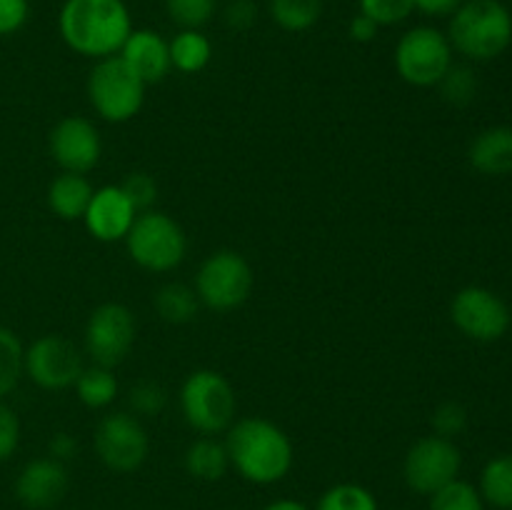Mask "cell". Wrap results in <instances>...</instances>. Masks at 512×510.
<instances>
[{"instance_id":"cell-1","label":"cell","mask_w":512,"mask_h":510,"mask_svg":"<svg viewBox=\"0 0 512 510\" xmlns=\"http://www.w3.org/2000/svg\"><path fill=\"white\" fill-rule=\"evenodd\" d=\"M225 433L230 468L248 483L275 485L293 468V440L273 420L240 418Z\"/></svg>"},{"instance_id":"cell-2","label":"cell","mask_w":512,"mask_h":510,"mask_svg":"<svg viewBox=\"0 0 512 510\" xmlns=\"http://www.w3.org/2000/svg\"><path fill=\"white\" fill-rule=\"evenodd\" d=\"M58 30L73 53L103 60L120 53L133 33V18L125 0H63Z\"/></svg>"},{"instance_id":"cell-3","label":"cell","mask_w":512,"mask_h":510,"mask_svg":"<svg viewBox=\"0 0 512 510\" xmlns=\"http://www.w3.org/2000/svg\"><path fill=\"white\" fill-rule=\"evenodd\" d=\"M455 53L473 63L500 58L512 43V13L500 0H465L448 25Z\"/></svg>"},{"instance_id":"cell-4","label":"cell","mask_w":512,"mask_h":510,"mask_svg":"<svg viewBox=\"0 0 512 510\" xmlns=\"http://www.w3.org/2000/svg\"><path fill=\"white\" fill-rule=\"evenodd\" d=\"M180 410L185 423L195 433H225L235 423V410H238L235 388L218 370H193L180 388Z\"/></svg>"},{"instance_id":"cell-5","label":"cell","mask_w":512,"mask_h":510,"mask_svg":"<svg viewBox=\"0 0 512 510\" xmlns=\"http://www.w3.org/2000/svg\"><path fill=\"white\" fill-rule=\"evenodd\" d=\"M148 85L128 68L120 55L95 60L88 73V100L95 113L108 123H128L143 110Z\"/></svg>"},{"instance_id":"cell-6","label":"cell","mask_w":512,"mask_h":510,"mask_svg":"<svg viewBox=\"0 0 512 510\" xmlns=\"http://www.w3.org/2000/svg\"><path fill=\"white\" fill-rule=\"evenodd\" d=\"M125 245L133 263L150 273H170L188 253V238L178 220L155 208L138 213L133 228L125 235Z\"/></svg>"},{"instance_id":"cell-7","label":"cell","mask_w":512,"mask_h":510,"mask_svg":"<svg viewBox=\"0 0 512 510\" xmlns=\"http://www.w3.org/2000/svg\"><path fill=\"white\" fill-rule=\"evenodd\" d=\"M453 45L443 30L433 25H415L400 35L393 63L400 78L415 88H433L453 65Z\"/></svg>"},{"instance_id":"cell-8","label":"cell","mask_w":512,"mask_h":510,"mask_svg":"<svg viewBox=\"0 0 512 510\" xmlns=\"http://www.w3.org/2000/svg\"><path fill=\"white\" fill-rule=\"evenodd\" d=\"M253 285V268L238 250H215L200 263L195 275V293L200 305L215 313L240 308L253 293Z\"/></svg>"},{"instance_id":"cell-9","label":"cell","mask_w":512,"mask_h":510,"mask_svg":"<svg viewBox=\"0 0 512 510\" xmlns=\"http://www.w3.org/2000/svg\"><path fill=\"white\" fill-rule=\"evenodd\" d=\"M460 468H463V453L455 440L433 433L410 445L403 460V478L413 493L430 498L435 490L460 478Z\"/></svg>"},{"instance_id":"cell-10","label":"cell","mask_w":512,"mask_h":510,"mask_svg":"<svg viewBox=\"0 0 512 510\" xmlns=\"http://www.w3.org/2000/svg\"><path fill=\"white\" fill-rule=\"evenodd\" d=\"M95 455L113 473H135L148 460L150 438L138 415L108 413L93 435Z\"/></svg>"},{"instance_id":"cell-11","label":"cell","mask_w":512,"mask_h":510,"mask_svg":"<svg viewBox=\"0 0 512 510\" xmlns=\"http://www.w3.org/2000/svg\"><path fill=\"white\" fill-rule=\"evenodd\" d=\"M138 335V323L128 305L103 303L90 313L85 323V353L93 365L118 368L130 355Z\"/></svg>"},{"instance_id":"cell-12","label":"cell","mask_w":512,"mask_h":510,"mask_svg":"<svg viewBox=\"0 0 512 510\" xmlns=\"http://www.w3.org/2000/svg\"><path fill=\"white\" fill-rule=\"evenodd\" d=\"M450 318L455 328L475 343H495L508 333L512 323L508 303L483 285L458 290L450 303Z\"/></svg>"},{"instance_id":"cell-13","label":"cell","mask_w":512,"mask_h":510,"mask_svg":"<svg viewBox=\"0 0 512 510\" xmlns=\"http://www.w3.org/2000/svg\"><path fill=\"white\" fill-rule=\"evenodd\" d=\"M83 368V355L65 335L45 333L25 348V375L43 390L73 388Z\"/></svg>"},{"instance_id":"cell-14","label":"cell","mask_w":512,"mask_h":510,"mask_svg":"<svg viewBox=\"0 0 512 510\" xmlns=\"http://www.w3.org/2000/svg\"><path fill=\"white\" fill-rule=\"evenodd\" d=\"M48 148L63 173H90L103 155V138L93 120L83 115H68L58 120L48 135Z\"/></svg>"},{"instance_id":"cell-15","label":"cell","mask_w":512,"mask_h":510,"mask_svg":"<svg viewBox=\"0 0 512 510\" xmlns=\"http://www.w3.org/2000/svg\"><path fill=\"white\" fill-rule=\"evenodd\" d=\"M70 475L65 463L50 458H33L20 468L15 478V498L28 510H53L65 498Z\"/></svg>"},{"instance_id":"cell-16","label":"cell","mask_w":512,"mask_h":510,"mask_svg":"<svg viewBox=\"0 0 512 510\" xmlns=\"http://www.w3.org/2000/svg\"><path fill=\"white\" fill-rule=\"evenodd\" d=\"M135 218H138V210L133 208L123 188L120 185H103L90 198L83 223L95 240L115 243V240H125Z\"/></svg>"},{"instance_id":"cell-17","label":"cell","mask_w":512,"mask_h":510,"mask_svg":"<svg viewBox=\"0 0 512 510\" xmlns=\"http://www.w3.org/2000/svg\"><path fill=\"white\" fill-rule=\"evenodd\" d=\"M118 55L145 85L160 83L173 68L168 40L150 28H133Z\"/></svg>"},{"instance_id":"cell-18","label":"cell","mask_w":512,"mask_h":510,"mask_svg":"<svg viewBox=\"0 0 512 510\" xmlns=\"http://www.w3.org/2000/svg\"><path fill=\"white\" fill-rule=\"evenodd\" d=\"M470 165L488 178H503L512 173V128L493 125L475 135L468 150Z\"/></svg>"},{"instance_id":"cell-19","label":"cell","mask_w":512,"mask_h":510,"mask_svg":"<svg viewBox=\"0 0 512 510\" xmlns=\"http://www.w3.org/2000/svg\"><path fill=\"white\" fill-rule=\"evenodd\" d=\"M93 193V185H90V180L85 175L60 173L48 185V195L45 198H48L50 213L58 215L60 220H83Z\"/></svg>"},{"instance_id":"cell-20","label":"cell","mask_w":512,"mask_h":510,"mask_svg":"<svg viewBox=\"0 0 512 510\" xmlns=\"http://www.w3.org/2000/svg\"><path fill=\"white\" fill-rule=\"evenodd\" d=\"M228 468V448H225V443L215 440V435H203V438L193 440L188 450H185V470L193 478L215 483V480H220L228 473Z\"/></svg>"},{"instance_id":"cell-21","label":"cell","mask_w":512,"mask_h":510,"mask_svg":"<svg viewBox=\"0 0 512 510\" xmlns=\"http://www.w3.org/2000/svg\"><path fill=\"white\" fill-rule=\"evenodd\" d=\"M155 313L163 323L168 325H185L198 315L200 300L195 288L185 283H165L160 285L158 293L153 298Z\"/></svg>"},{"instance_id":"cell-22","label":"cell","mask_w":512,"mask_h":510,"mask_svg":"<svg viewBox=\"0 0 512 510\" xmlns=\"http://www.w3.org/2000/svg\"><path fill=\"white\" fill-rule=\"evenodd\" d=\"M170 45V63L175 70L185 75L200 73L208 68L210 58H213V43L203 30H180Z\"/></svg>"},{"instance_id":"cell-23","label":"cell","mask_w":512,"mask_h":510,"mask_svg":"<svg viewBox=\"0 0 512 510\" xmlns=\"http://www.w3.org/2000/svg\"><path fill=\"white\" fill-rule=\"evenodd\" d=\"M73 388L80 403L90 410L108 408L118 398V378H115L113 368H103V365L83 368V373L75 380Z\"/></svg>"},{"instance_id":"cell-24","label":"cell","mask_w":512,"mask_h":510,"mask_svg":"<svg viewBox=\"0 0 512 510\" xmlns=\"http://www.w3.org/2000/svg\"><path fill=\"white\" fill-rule=\"evenodd\" d=\"M480 495L498 510H512V453L488 460L480 473Z\"/></svg>"},{"instance_id":"cell-25","label":"cell","mask_w":512,"mask_h":510,"mask_svg":"<svg viewBox=\"0 0 512 510\" xmlns=\"http://www.w3.org/2000/svg\"><path fill=\"white\" fill-rule=\"evenodd\" d=\"M325 0H268V13L280 30L305 33L320 20Z\"/></svg>"},{"instance_id":"cell-26","label":"cell","mask_w":512,"mask_h":510,"mask_svg":"<svg viewBox=\"0 0 512 510\" xmlns=\"http://www.w3.org/2000/svg\"><path fill=\"white\" fill-rule=\"evenodd\" d=\"M25 375V345L18 333L0 325V400L8 398Z\"/></svg>"},{"instance_id":"cell-27","label":"cell","mask_w":512,"mask_h":510,"mask_svg":"<svg viewBox=\"0 0 512 510\" xmlns=\"http://www.w3.org/2000/svg\"><path fill=\"white\" fill-rule=\"evenodd\" d=\"M315 510H380L373 490L360 483H335L318 498Z\"/></svg>"},{"instance_id":"cell-28","label":"cell","mask_w":512,"mask_h":510,"mask_svg":"<svg viewBox=\"0 0 512 510\" xmlns=\"http://www.w3.org/2000/svg\"><path fill=\"white\" fill-rule=\"evenodd\" d=\"M430 510H485V500L478 485L455 478L430 495Z\"/></svg>"},{"instance_id":"cell-29","label":"cell","mask_w":512,"mask_h":510,"mask_svg":"<svg viewBox=\"0 0 512 510\" xmlns=\"http://www.w3.org/2000/svg\"><path fill=\"white\" fill-rule=\"evenodd\" d=\"M163 5L180 30H200L218 10V0H163Z\"/></svg>"},{"instance_id":"cell-30","label":"cell","mask_w":512,"mask_h":510,"mask_svg":"<svg viewBox=\"0 0 512 510\" xmlns=\"http://www.w3.org/2000/svg\"><path fill=\"white\" fill-rule=\"evenodd\" d=\"M443 100H448L450 105H470L478 95V75L470 65H450L448 73L443 75V80L438 83Z\"/></svg>"},{"instance_id":"cell-31","label":"cell","mask_w":512,"mask_h":510,"mask_svg":"<svg viewBox=\"0 0 512 510\" xmlns=\"http://www.w3.org/2000/svg\"><path fill=\"white\" fill-rule=\"evenodd\" d=\"M360 13L373 18L380 28L400 25L415 13V0H358Z\"/></svg>"},{"instance_id":"cell-32","label":"cell","mask_w":512,"mask_h":510,"mask_svg":"<svg viewBox=\"0 0 512 510\" xmlns=\"http://www.w3.org/2000/svg\"><path fill=\"white\" fill-rule=\"evenodd\" d=\"M168 403V390L155 380H140L128 390V405L133 415H158Z\"/></svg>"},{"instance_id":"cell-33","label":"cell","mask_w":512,"mask_h":510,"mask_svg":"<svg viewBox=\"0 0 512 510\" xmlns=\"http://www.w3.org/2000/svg\"><path fill=\"white\" fill-rule=\"evenodd\" d=\"M123 193L128 195V200L133 203V208L138 213H145V210H153L155 200H158V183L150 173H143V170H135L128 178L120 183Z\"/></svg>"},{"instance_id":"cell-34","label":"cell","mask_w":512,"mask_h":510,"mask_svg":"<svg viewBox=\"0 0 512 510\" xmlns=\"http://www.w3.org/2000/svg\"><path fill=\"white\" fill-rule=\"evenodd\" d=\"M435 435H443V438L455 440L465 428H468V410L465 405L448 400V403H440L433 410V418H430Z\"/></svg>"},{"instance_id":"cell-35","label":"cell","mask_w":512,"mask_h":510,"mask_svg":"<svg viewBox=\"0 0 512 510\" xmlns=\"http://www.w3.org/2000/svg\"><path fill=\"white\" fill-rule=\"evenodd\" d=\"M20 445V418L5 400H0V463L10 460Z\"/></svg>"},{"instance_id":"cell-36","label":"cell","mask_w":512,"mask_h":510,"mask_svg":"<svg viewBox=\"0 0 512 510\" xmlns=\"http://www.w3.org/2000/svg\"><path fill=\"white\" fill-rule=\"evenodd\" d=\"M30 18L28 0H0V38L20 33Z\"/></svg>"},{"instance_id":"cell-37","label":"cell","mask_w":512,"mask_h":510,"mask_svg":"<svg viewBox=\"0 0 512 510\" xmlns=\"http://www.w3.org/2000/svg\"><path fill=\"white\" fill-rule=\"evenodd\" d=\"M223 20L230 30L243 33V30L253 28L258 20V5L255 0H230L223 10Z\"/></svg>"},{"instance_id":"cell-38","label":"cell","mask_w":512,"mask_h":510,"mask_svg":"<svg viewBox=\"0 0 512 510\" xmlns=\"http://www.w3.org/2000/svg\"><path fill=\"white\" fill-rule=\"evenodd\" d=\"M378 33H380V25L375 23L373 18H368L365 13H360V10H358V15H353V18H350L348 35L353 43H363V45L373 43V40L378 38Z\"/></svg>"},{"instance_id":"cell-39","label":"cell","mask_w":512,"mask_h":510,"mask_svg":"<svg viewBox=\"0 0 512 510\" xmlns=\"http://www.w3.org/2000/svg\"><path fill=\"white\" fill-rule=\"evenodd\" d=\"M78 453V440L70 433H55L48 443V455L50 458L60 460V463H68L70 458H75Z\"/></svg>"},{"instance_id":"cell-40","label":"cell","mask_w":512,"mask_h":510,"mask_svg":"<svg viewBox=\"0 0 512 510\" xmlns=\"http://www.w3.org/2000/svg\"><path fill=\"white\" fill-rule=\"evenodd\" d=\"M465 0H415V10L430 18H450Z\"/></svg>"},{"instance_id":"cell-41","label":"cell","mask_w":512,"mask_h":510,"mask_svg":"<svg viewBox=\"0 0 512 510\" xmlns=\"http://www.w3.org/2000/svg\"><path fill=\"white\" fill-rule=\"evenodd\" d=\"M263 510H313L310 505L300 503V500H293V498H278L273 500V503L265 505Z\"/></svg>"}]
</instances>
